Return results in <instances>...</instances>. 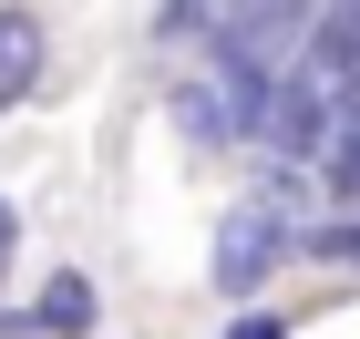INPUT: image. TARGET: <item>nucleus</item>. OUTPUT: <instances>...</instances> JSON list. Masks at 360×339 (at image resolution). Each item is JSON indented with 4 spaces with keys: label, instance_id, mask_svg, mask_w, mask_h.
<instances>
[{
    "label": "nucleus",
    "instance_id": "f257e3e1",
    "mask_svg": "<svg viewBox=\"0 0 360 339\" xmlns=\"http://www.w3.org/2000/svg\"><path fill=\"white\" fill-rule=\"evenodd\" d=\"M288 237L299 226L278 216V206H257V196H237L217 216V247H206V278H217V298L237 309V298H268L278 278H288Z\"/></svg>",
    "mask_w": 360,
    "mask_h": 339
},
{
    "label": "nucleus",
    "instance_id": "f03ea898",
    "mask_svg": "<svg viewBox=\"0 0 360 339\" xmlns=\"http://www.w3.org/2000/svg\"><path fill=\"white\" fill-rule=\"evenodd\" d=\"M340 134V93L309 72V62H278V83H268V113H257V144L248 154H288V165H319Z\"/></svg>",
    "mask_w": 360,
    "mask_h": 339
},
{
    "label": "nucleus",
    "instance_id": "7ed1b4c3",
    "mask_svg": "<svg viewBox=\"0 0 360 339\" xmlns=\"http://www.w3.org/2000/svg\"><path fill=\"white\" fill-rule=\"evenodd\" d=\"M93 329H103V288H93V267H52V278L11 309V339H93Z\"/></svg>",
    "mask_w": 360,
    "mask_h": 339
},
{
    "label": "nucleus",
    "instance_id": "20e7f679",
    "mask_svg": "<svg viewBox=\"0 0 360 339\" xmlns=\"http://www.w3.org/2000/svg\"><path fill=\"white\" fill-rule=\"evenodd\" d=\"M165 124L186 134V154H248L237 144V113H226L217 72H165Z\"/></svg>",
    "mask_w": 360,
    "mask_h": 339
},
{
    "label": "nucleus",
    "instance_id": "39448f33",
    "mask_svg": "<svg viewBox=\"0 0 360 339\" xmlns=\"http://www.w3.org/2000/svg\"><path fill=\"white\" fill-rule=\"evenodd\" d=\"M41 72H52V31L31 0H0V113L41 103Z\"/></svg>",
    "mask_w": 360,
    "mask_h": 339
},
{
    "label": "nucleus",
    "instance_id": "423d86ee",
    "mask_svg": "<svg viewBox=\"0 0 360 339\" xmlns=\"http://www.w3.org/2000/svg\"><path fill=\"white\" fill-rule=\"evenodd\" d=\"M288 267H309V278H360V206H319V216L288 237Z\"/></svg>",
    "mask_w": 360,
    "mask_h": 339
},
{
    "label": "nucleus",
    "instance_id": "0eeeda50",
    "mask_svg": "<svg viewBox=\"0 0 360 339\" xmlns=\"http://www.w3.org/2000/svg\"><path fill=\"white\" fill-rule=\"evenodd\" d=\"M319 196H330V206H360V113H340L330 154H319Z\"/></svg>",
    "mask_w": 360,
    "mask_h": 339
},
{
    "label": "nucleus",
    "instance_id": "6e6552de",
    "mask_svg": "<svg viewBox=\"0 0 360 339\" xmlns=\"http://www.w3.org/2000/svg\"><path fill=\"white\" fill-rule=\"evenodd\" d=\"M206 31H217V0H155V41L165 52H195Z\"/></svg>",
    "mask_w": 360,
    "mask_h": 339
},
{
    "label": "nucleus",
    "instance_id": "1a4fd4ad",
    "mask_svg": "<svg viewBox=\"0 0 360 339\" xmlns=\"http://www.w3.org/2000/svg\"><path fill=\"white\" fill-rule=\"evenodd\" d=\"M226 339H299V309H288V298H237V319H226Z\"/></svg>",
    "mask_w": 360,
    "mask_h": 339
},
{
    "label": "nucleus",
    "instance_id": "9d476101",
    "mask_svg": "<svg viewBox=\"0 0 360 339\" xmlns=\"http://www.w3.org/2000/svg\"><path fill=\"white\" fill-rule=\"evenodd\" d=\"M11 267H21V196H0V288H11Z\"/></svg>",
    "mask_w": 360,
    "mask_h": 339
},
{
    "label": "nucleus",
    "instance_id": "9b49d317",
    "mask_svg": "<svg viewBox=\"0 0 360 339\" xmlns=\"http://www.w3.org/2000/svg\"><path fill=\"white\" fill-rule=\"evenodd\" d=\"M0 339H11V309H0Z\"/></svg>",
    "mask_w": 360,
    "mask_h": 339
},
{
    "label": "nucleus",
    "instance_id": "f8f14e48",
    "mask_svg": "<svg viewBox=\"0 0 360 339\" xmlns=\"http://www.w3.org/2000/svg\"><path fill=\"white\" fill-rule=\"evenodd\" d=\"M330 11H360V0H330Z\"/></svg>",
    "mask_w": 360,
    "mask_h": 339
}]
</instances>
